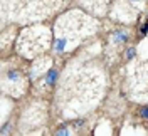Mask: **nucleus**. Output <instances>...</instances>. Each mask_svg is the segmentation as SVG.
Returning <instances> with one entry per match:
<instances>
[{"instance_id": "f257e3e1", "label": "nucleus", "mask_w": 148, "mask_h": 136, "mask_svg": "<svg viewBox=\"0 0 148 136\" xmlns=\"http://www.w3.org/2000/svg\"><path fill=\"white\" fill-rule=\"evenodd\" d=\"M106 87V74L101 66L77 61L64 71L57 82L56 108L64 118H76L94 108Z\"/></svg>"}, {"instance_id": "f03ea898", "label": "nucleus", "mask_w": 148, "mask_h": 136, "mask_svg": "<svg viewBox=\"0 0 148 136\" xmlns=\"http://www.w3.org/2000/svg\"><path fill=\"white\" fill-rule=\"evenodd\" d=\"M99 27L98 20L79 10L62 14L52 27V45L54 54H67L77 45L91 37Z\"/></svg>"}, {"instance_id": "7ed1b4c3", "label": "nucleus", "mask_w": 148, "mask_h": 136, "mask_svg": "<svg viewBox=\"0 0 148 136\" xmlns=\"http://www.w3.org/2000/svg\"><path fill=\"white\" fill-rule=\"evenodd\" d=\"M67 0H2V22L32 24L42 22L61 12Z\"/></svg>"}, {"instance_id": "20e7f679", "label": "nucleus", "mask_w": 148, "mask_h": 136, "mask_svg": "<svg viewBox=\"0 0 148 136\" xmlns=\"http://www.w3.org/2000/svg\"><path fill=\"white\" fill-rule=\"evenodd\" d=\"M126 92L133 101L148 103V42L141 45L126 76Z\"/></svg>"}, {"instance_id": "39448f33", "label": "nucleus", "mask_w": 148, "mask_h": 136, "mask_svg": "<svg viewBox=\"0 0 148 136\" xmlns=\"http://www.w3.org/2000/svg\"><path fill=\"white\" fill-rule=\"evenodd\" d=\"M17 40V51L20 54L27 57H36L52 45V29L39 27V25L29 27L20 34Z\"/></svg>"}, {"instance_id": "423d86ee", "label": "nucleus", "mask_w": 148, "mask_h": 136, "mask_svg": "<svg viewBox=\"0 0 148 136\" xmlns=\"http://www.w3.org/2000/svg\"><path fill=\"white\" fill-rule=\"evenodd\" d=\"M108 3H110V0H94L89 5H86V9L92 14H96V15H103L104 10L108 9Z\"/></svg>"}, {"instance_id": "0eeeda50", "label": "nucleus", "mask_w": 148, "mask_h": 136, "mask_svg": "<svg viewBox=\"0 0 148 136\" xmlns=\"http://www.w3.org/2000/svg\"><path fill=\"white\" fill-rule=\"evenodd\" d=\"M111 40H113V44L120 45V44H125V42H128L130 40V34L126 29H116V30H113V34H111Z\"/></svg>"}, {"instance_id": "6e6552de", "label": "nucleus", "mask_w": 148, "mask_h": 136, "mask_svg": "<svg viewBox=\"0 0 148 136\" xmlns=\"http://www.w3.org/2000/svg\"><path fill=\"white\" fill-rule=\"evenodd\" d=\"M57 77H59V72H57V69H56V67H51V69L47 71L46 77H44V81H46L47 87H52V86H56V84H57V81H59Z\"/></svg>"}, {"instance_id": "1a4fd4ad", "label": "nucleus", "mask_w": 148, "mask_h": 136, "mask_svg": "<svg viewBox=\"0 0 148 136\" xmlns=\"http://www.w3.org/2000/svg\"><path fill=\"white\" fill-rule=\"evenodd\" d=\"M56 135H59V136H62V135H69V128H67V123H62L61 126L57 128Z\"/></svg>"}, {"instance_id": "9d476101", "label": "nucleus", "mask_w": 148, "mask_h": 136, "mask_svg": "<svg viewBox=\"0 0 148 136\" xmlns=\"http://www.w3.org/2000/svg\"><path fill=\"white\" fill-rule=\"evenodd\" d=\"M138 114H140V116H141L143 119H147V121H148V106H143V108H140Z\"/></svg>"}, {"instance_id": "9b49d317", "label": "nucleus", "mask_w": 148, "mask_h": 136, "mask_svg": "<svg viewBox=\"0 0 148 136\" xmlns=\"http://www.w3.org/2000/svg\"><path fill=\"white\" fill-rule=\"evenodd\" d=\"M130 2H140V0H130Z\"/></svg>"}]
</instances>
